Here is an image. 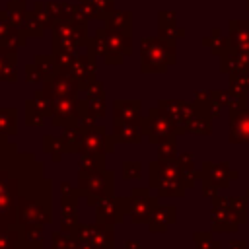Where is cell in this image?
I'll return each mask as SVG.
<instances>
[{
	"label": "cell",
	"mask_w": 249,
	"mask_h": 249,
	"mask_svg": "<svg viewBox=\"0 0 249 249\" xmlns=\"http://www.w3.org/2000/svg\"><path fill=\"white\" fill-rule=\"evenodd\" d=\"M150 185L160 193V196H183L185 185L183 169L179 160H158L150 163Z\"/></svg>",
	"instance_id": "6da1fadb"
},
{
	"label": "cell",
	"mask_w": 249,
	"mask_h": 249,
	"mask_svg": "<svg viewBox=\"0 0 249 249\" xmlns=\"http://www.w3.org/2000/svg\"><path fill=\"white\" fill-rule=\"evenodd\" d=\"M80 196H86L89 204H97L103 198L113 196V171L101 169L88 175H80Z\"/></svg>",
	"instance_id": "7a4b0ae2"
},
{
	"label": "cell",
	"mask_w": 249,
	"mask_h": 249,
	"mask_svg": "<svg viewBox=\"0 0 249 249\" xmlns=\"http://www.w3.org/2000/svg\"><path fill=\"white\" fill-rule=\"evenodd\" d=\"M144 134L150 138L152 144H161V142H165V140L175 138L177 134H181V128L161 109H154L144 119Z\"/></svg>",
	"instance_id": "3957f363"
},
{
	"label": "cell",
	"mask_w": 249,
	"mask_h": 249,
	"mask_svg": "<svg viewBox=\"0 0 249 249\" xmlns=\"http://www.w3.org/2000/svg\"><path fill=\"white\" fill-rule=\"evenodd\" d=\"M237 173L230 169L228 163H210L204 161L202 163V171H200V179H202V195L204 196H214L220 189L230 185V179H235Z\"/></svg>",
	"instance_id": "277c9868"
},
{
	"label": "cell",
	"mask_w": 249,
	"mask_h": 249,
	"mask_svg": "<svg viewBox=\"0 0 249 249\" xmlns=\"http://www.w3.org/2000/svg\"><path fill=\"white\" fill-rule=\"evenodd\" d=\"M74 237L88 241L95 249H113L115 247V233H113V224L97 222L93 226L78 224L76 230L72 231Z\"/></svg>",
	"instance_id": "5b68a950"
},
{
	"label": "cell",
	"mask_w": 249,
	"mask_h": 249,
	"mask_svg": "<svg viewBox=\"0 0 249 249\" xmlns=\"http://www.w3.org/2000/svg\"><path fill=\"white\" fill-rule=\"evenodd\" d=\"M158 208V198L150 196L148 189H134L130 195V218L134 224H146Z\"/></svg>",
	"instance_id": "8992f818"
},
{
	"label": "cell",
	"mask_w": 249,
	"mask_h": 249,
	"mask_svg": "<svg viewBox=\"0 0 249 249\" xmlns=\"http://www.w3.org/2000/svg\"><path fill=\"white\" fill-rule=\"evenodd\" d=\"M97 208V222H105V224H117L121 222L126 214L130 216V196L128 198H117V196H109L103 198L95 204Z\"/></svg>",
	"instance_id": "52a82bcc"
},
{
	"label": "cell",
	"mask_w": 249,
	"mask_h": 249,
	"mask_svg": "<svg viewBox=\"0 0 249 249\" xmlns=\"http://www.w3.org/2000/svg\"><path fill=\"white\" fill-rule=\"evenodd\" d=\"M113 140L107 138L105 134V128L103 126H84V140H82V148H80V154H107L113 150V144L109 142Z\"/></svg>",
	"instance_id": "ba28073f"
},
{
	"label": "cell",
	"mask_w": 249,
	"mask_h": 249,
	"mask_svg": "<svg viewBox=\"0 0 249 249\" xmlns=\"http://www.w3.org/2000/svg\"><path fill=\"white\" fill-rule=\"evenodd\" d=\"M160 109L173 119V123L181 128V132L187 130V124L196 115L195 105H189L185 101H160Z\"/></svg>",
	"instance_id": "9c48e42d"
},
{
	"label": "cell",
	"mask_w": 249,
	"mask_h": 249,
	"mask_svg": "<svg viewBox=\"0 0 249 249\" xmlns=\"http://www.w3.org/2000/svg\"><path fill=\"white\" fill-rule=\"evenodd\" d=\"M230 142L231 144L249 142V109L230 111Z\"/></svg>",
	"instance_id": "30bf717a"
},
{
	"label": "cell",
	"mask_w": 249,
	"mask_h": 249,
	"mask_svg": "<svg viewBox=\"0 0 249 249\" xmlns=\"http://www.w3.org/2000/svg\"><path fill=\"white\" fill-rule=\"evenodd\" d=\"M43 101V91H37V95L33 99L27 101V124L29 126H41L43 121L53 115V99H47L45 103Z\"/></svg>",
	"instance_id": "8fae6325"
},
{
	"label": "cell",
	"mask_w": 249,
	"mask_h": 249,
	"mask_svg": "<svg viewBox=\"0 0 249 249\" xmlns=\"http://www.w3.org/2000/svg\"><path fill=\"white\" fill-rule=\"evenodd\" d=\"M144 134V119L140 123H126V121H115V130L113 138L117 142H126V144H136L140 142Z\"/></svg>",
	"instance_id": "7c38bea8"
},
{
	"label": "cell",
	"mask_w": 249,
	"mask_h": 249,
	"mask_svg": "<svg viewBox=\"0 0 249 249\" xmlns=\"http://www.w3.org/2000/svg\"><path fill=\"white\" fill-rule=\"evenodd\" d=\"M173 222H175V206H158L148 224L152 231H165L167 226H171Z\"/></svg>",
	"instance_id": "4fadbf2b"
},
{
	"label": "cell",
	"mask_w": 249,
	"mask_h": 249,
	"mask_svg": "<svg viewBox=\"0 0 249 249\" xmlns=\"http://www.w3.org/2000/svg\"><path fill=\"white\" fill-rule=\"evenodd\" d=\"M115 121L140 123V103L138 101H115Z\"/></svg>",
	"instance_id": "5bb4252c"
},
{
	"label": "cell",
	"mask_w": 249,
	"mask_h": 249,
	"mask_svg": "<svg viewBox=\"0 0 249 249\" xmlns=\"http://www.w3.org/2000/svg\"><path fill=\"white\" fill-rule=\"evenodd\" d=\"M16 113L12 109H0V138L16 134Z\"/></svg>",
	"instance_id": "9a60e30c"
},
{
	"label": "cell",
	"mask_w": 249,
	"mask_h": 249,
	"mask_svg": "<svg viewBox=\"0 0 249 249\" xmlns=\"http://www.w3.org/2000/svg\"><path fill=\"white\" fill-rule=\"evenodd\" d=\"M187 130H189V132H195V134H210L212 126H210L208 115H204V113L195 115V117L191 119V123L187 124Z\"/></svg>",
	"instance_id": "2e32d148"
},
{
	"label": "cell",
	"mask_w": 249,
	"mask_h": 249,
	"mask_svg": "<svg viewBox=\"0 0 249 249\" xmlns=\"http://www.w3.org/2000/svg\"><path fill=\"white\" fill-rule=\"evenodd\" d=\"M53 249H76V237L72 233H53Z\"/></svg>",
	"instance_id": "e0dca14e"
},
{
	"label": "cell",
	"mask_w": 249,
	"mask_h": 249,
	"mask_svg": "<svg viewBox=\"0 0 249 249\" xmlns=\"http://www.w3.org/2000/svg\"><path fill=\"white\" fill-rule=\"evenodd\" d=\"M193 239L196 243V249H220L222 247V243L220 241H214L210 237V233H206V231H196L193 235Z\"/></svg>",
	"instance_id": "ac0fdd59"
},
{
	"label": "cell",
	"mask_w": 249,
	"mask_h": 249,
	"mask_svg": "<svg viewBox=\"0 0 249 249\" xmlns=\"http://www.w3.org/2000/svg\"><path fill=\"white\" fill-rule=\"evenodd\" d=\"M45 152H49L53 156V160L56 161L60 154H64V148L60 144V138H53V136H45Z\"/></svg>",
	"instance_id": "d6986e66"
},
{
	"label": "cell",
	"mask_w": 249,
	"mask_h": 249,
	"mask_svg": "<svg viewBox=\"0 0 249 249\" xmlns=\"http://www.w3.org/2000/svg\"><path fill=\"white\" fill-rule=\"evenodd\" d=\"M142 171V163L140 161H126L123 165V177L124 179H138Z\"/></svg>",
	"instance_id": "ffe728a7"
},
{
	"label": "cell",
	"mask_w": 249,
	"mask_h": 249,
	"mask_svg": "<svg viewBox=\"0 0 249 249\" xmlns=\"http://www.w3.org/2000/svg\"><path fill=\"white\" fill-rule=\"evenodd\" d=\"M160 160H169V158H175V138H169L165 142L160 144V152H158Z\"/></svg>",
	"instance_id": "44dd1931"
},
{
	"label": "cell",
	"mask_w": 249,
	"mask_h": 249,
	"mask_svg": "<svg viewBox=\"0 0 249 249\" xmlns=\"http://www.w3.org/2000/svg\"><path fill=\"white\" fill-rule=\"evenodd\" d=\"M177 160H179V163H181V169H185V171H187V169H195V161H193V156H191V154L185 152V154H181Z\"/></svg>",
	"instance_id": "7402d4cb"
},
{
	"label": "cell",
	"mask_w": 249,
	"mask_h": 249,
	"mask_svg": "<svg viewBox=\"0 0 249 249\" xmlns=\"http://www.w3.org/2000/svg\"><path fill=\"white\" fill-rule=\"evenodd\" d=\"M228 247L230 249H247V243L243 239H233V241L228 243Z\"/></svg>",
	"instance_id": "603a6c76"
},
{
	"label": "cell",
	"mask_w": 249,
	"mask_h": 249,
	"mask_svg": "<svg viewBox=\"0 0 249 249\" xmlns=\"http://www.w3.org/2000/svg\"><path fill=\"white\" fill-rule=\"evenodd\" d=\"M123 249H142V247H140V243H136V241H126Z\"/></svg>",
	"instance_id": "cb8c5ba5"
},
{
	"label": "cell",
	"mask_w": 249,
	"mask_h": 249,
	"mask_svg": "<svg viewBox=\"0 0 249 249\" xmlns=\"http://www.w3.org/2000/svg\"><path fill=\"white\" fill-rule=\"evenodd\" d=\"M247 196H249V191H247Z\"/></svg>",
	"instance_id": "d4e9b609"
}]
</instances>
